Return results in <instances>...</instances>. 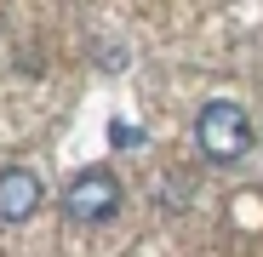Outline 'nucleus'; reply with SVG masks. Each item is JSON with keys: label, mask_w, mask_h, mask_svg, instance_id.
Returning <instances> with one entry per match:
<instances>
[{"label": "nucleus", "mask_w": 263, "mask_h": 257, "mask_svg": "<svg viewBox=\"0 0 263 257\" xmlns=\"http://www.w3.org/2000/svg\"><path fill=\"white\" fill-rule=\"evenodd\" d=\"M195 143H200L212 160H240V154L252 149V120H246V109L229 103V97L206 103L200 120H195Z\"/></svg>", "instance_id": "f257e3e1"}, {"label": "nucleus", "mask_w": 263, "mask_h": 257, "mask_svg": "<svg viewBox=\"0 0 263 257\" xmlns=\"http://www.w3.org/2000/svg\"><path fill=\"white\" fill-rule=\"evenodd\" d=\"M63 211H69L74 223H103V218H115V211H120V177H115L109 166L74 171L69 189H63Z\"/></svg>", "instance_id": "f03ea898"}, {"label": "nucleus", "mask_w": 263, "mask_h": 257, "mask_svg": "<svg viewBox=\"0 0 263 257\" xmlns=\"http://www.w3.org/2000/svg\"><path fill=\"white\" fill-rule=\"evenodd\" d=\"M40 194H46V183H40L29 166H0V223L34 218V211H40Z\"/></svg>", "instance_id": "7ed1b4c3"}]
</instances>
